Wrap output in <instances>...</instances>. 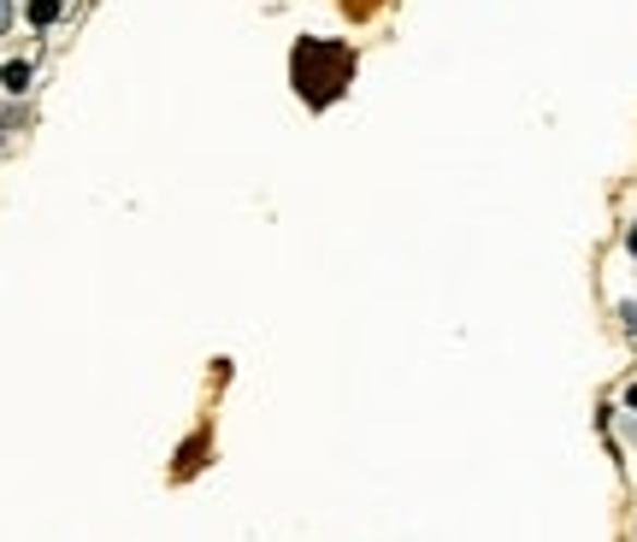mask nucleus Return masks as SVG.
Returning <instances> with one entry per match:
<instances>
[{
	"mask_svg": "<svg viewBox=\"0 0 637 542\" xmlns=\"http://www.w3.org/2000/svg\"><path fill=\"white\" fill-rule=\"evenodd\" d=\"M7 24H12V0H0V36H7Z\"/></svg>",
	"mask_w": 637,
	"mask_h": 542,
	"instance_id": "nucleus-4",
	"label": "nucleus"
},
{
	"mask_svg": "<svg viewBox=\"0 0 637 542\" xmlns=\"http://www.w3.org/2000/svg\"><path fill=\"white\" fill-rule=\"evenodd\" d=\"M24 12H31V24H36V31H48V24L60 19V0H31Z\"/></svg>",
	"mask_w": 637,
	"mask_h": 542,
	"instance_id": "nucleus-2",
	"label": "nucleus"
},
{
	"mask_svg": "<svg viewBox=\"0 0 637 542\" xmlns=\"http://www.w3.org/2000/svg\"><path fill=\"white\" fill-rule=\"evenodd\" d=\"M620 325H626V330L637 336V301H626V306H620Z\"/></svg>",
	"mask_w": 637,
	"mask_h": 542,
	"instance_id": "nucleus-3",
	"label": "nucleus"
},
{
	"mask_svg": "<svg viewBox=\"0 0 637 542\" xmlns=\"http://www.w3.org/2000/svg\"><path fill=\"white\" fill-rule=\"evenodd\" d=\"M0 83H7L12 95H24V89H31V60H12V65H0Z\"/></svg>",
	"mask_w": 637,
	"mask_h": 542,
	"instance_id": "nucleus-1",
	"label": "nucleus"
},
{
	"mask_svg": "<svg viewBox=\"0 0 637 542\" xmlns=\"http://www.w3.org/2000/svg\"><path fill=\"white\" fill-rule=\"evenodd\" d=\"M626 248H632V254H637V225H632V230H626Z\"/></svg>",
	"mask_w": 637,
	"mask_h": 542,
	"instance_id": "nucleus-6",
	"label": "nucleus"
},
{
	"mask_svg": "<svg viewBox=\"0 0 637 542\" xmlns=\"http://www.w3.org/2000/svg\"><path fill=\"white\" fill-rule=\"evenodd\" d=\"M626 407H632V413H637V384H632V389H626Z\"/></svg>",
	"mask_w": 637,
	"mask_h": 542,
	"instance_id": "nucleus-5",
	"label": "nucleus"
}]
</instances>
